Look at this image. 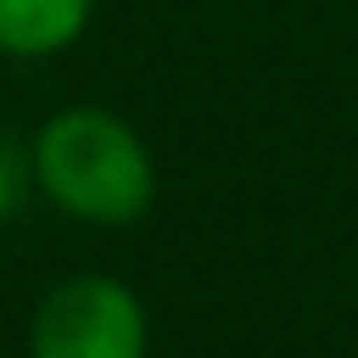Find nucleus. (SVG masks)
Returning a JSON list of instances; mask_svg holds the SVG:
<instances>
[{
	"label": "nucleus",
	"mask_w": 358,
	"mask_h": 358,
	"mask_svg": "<svg viewBox=\"0 0 358 358\" xmlns=\"http://www.w3.org/2000/svg\"><path fill=\"white\" fill-rule=\"evenodd\" d=\"M22 190H28V162H17V151L0 140V224L17 213V201H22Z\"/></svg>",
	"instance_id": "4"
},
{
	"label": "nucleus",
	"mask_w": 358,
	"mask_h": 358,
	"mask_svg": "<svg viewBox=\"0 0 358 358\" xmlns=\"http://www.w3.org/2000/svg\"><path fill=\"white\" fill-rule=\"evenodd\" d=\"M95 0H0V56L39 62L90 28Z\"/></svg>",
	"instance_id": "3"
},
{
	"label": "nucleus",
	"mask_w": 358,
	"mask_h": 358,
	"mask_svg": "<svg viewBox=\"0 0 358 358\" xmlns=\"http://www.w3.org/2000/svg\"><path fill=\"white\" fill-rule=\"evenodd\" d=\"M145 302L117 274H67L28 319V358H145Z\"/></svg>",
	"instance_id": "2"
},
{
	"label": "nucleus",
	"mask_w": 358,
	"mask_h": 358,
	"mask_svg": "<svg viewBox=\"0 0 358 358\" xmlns=\"http://www.w3.org/2000/svg\"><path fill=\"white\" fill-rule=\"evenodd\" d=\"M28 179L78 224H134L157 201L151 145L106 106H62L28 145Z\"/></svg>",
	"instance_id": "1"
}]
</instances>
